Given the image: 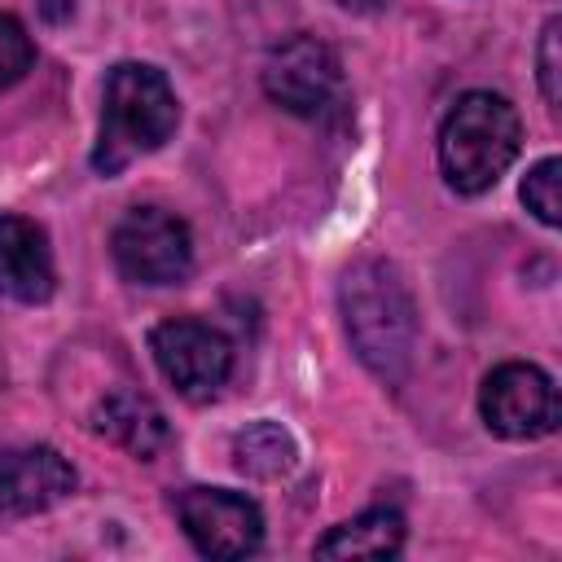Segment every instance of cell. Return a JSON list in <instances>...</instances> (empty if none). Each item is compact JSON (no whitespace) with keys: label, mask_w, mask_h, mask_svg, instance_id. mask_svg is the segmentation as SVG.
I'll return each mask as SVG.
<instances>
[{"label":"cell","mask_w":562,"mask_h":562,"mask_svg":"<svg viewBox=\"0 0 562 562\" xmlns=\"http://www.w3.org/2000/svg\"><path fill=\"white\" fill-rule=\"evenodd\" d=\"M338 303L356 356L382 382H400L417 342V307L400 268L386 259H356L342 272Z\"/></svg>","instance_id":"1"},{"label":"cell","mask_w":562,"mask_h":562,"mask_svg":"<svg viewBox=\"0 0 562 562\" xmlns=\"http://www.w3.org/2000/svg\"><path fill=\"white\" fill-rule=\"evenodd\" d=\"M518 145V110L496 92H465L439 127V171L457 193H483L509 171Z\"/></svg>","instance_id":"3"},{"label":"cell","mask_w":562,"mask_h":562,"mask_svg":"<svg viewBox=\"0 0 562 562\" xmlns=\"http://www.w3.org/2000/svg\"><path fill=\"white\" fill-rule=\"evenodd\" d=\"M176 518L198 553L206 558H246L263 544V514L250 496L228 487H184L176 496Z\"/></svg>","instance_id":"7"},{"label":"cell","mask_w":562,"mask_h":562,"mask_svg":"<svg viewBox=\"0 0 562 562\" xmlns=\"http://www.w3.org/2000/svg\"><path fill=\"white\" fill-rule=\"evenodd\" d=\"M149 351H154L158 373L184 400H193V404L211 400L228 382V373H233V347H228V338L215 325L193 321V316H176V321L154 325Z\"/></svg>","instance_id":"5"},{"label":"cell","mask_w":562,"mask_h":562,"mask_svg":"<svg viewBox=\"0 0 562 562\" xmlns=\"http://www.w3.org/2000/svg\"><path fill=\"white\" fill-rule=\"evenodd\" d=\"M35 61V44L13 13H0V92L13 88Z\"/></svg>","instance_id":"15"},{"label":"cell","mask_w":562,"mask_h":562,"mask_svg":"<svg viewBox=\"0 0 562 562\" xmlns=\"http://www.w3.org/2000/svg\"><path fill=\"white\" fill-rule=\"evenodd\" d=\"M558 180H562V162H558V158H540V162L527 171V180H522V202H527V211H531L540 224H549V228L562 224Z\"/></svg>","instance_id":"14"},{"label":"cell","mask_w":562,"mask_h":562,"mask_svg":"<svg viewBox=\"0 0 562 562\" xmlns=\"http://www.w3.org/2000/svg\"><path fill=\"white\" fill-rule=\"evenodd\" d=\"M558 35H562V22L549 18L544 31H540V92L549 105L562 101V61H558Z\"/></svg>","instance_id":"16"},{"label":"cell","mask_w":562,"mask_h":562,"mask_svg":"<svg viewBox=\"0 0 562 562\" xmlns=\"http://www.w3.org/2000/svg\"><path fill=\"white\" fill-rule=\"evenodd\" d=\"M342 88V66H338V53L316 40V35H290L281 40L268 61H263V92L290 110V114H321Z\"/></svg>","instance_id":"8"},{"label":"cell","mask_w":562,"mask_h":562,"mask_svg":"<svg viewBox=\"0 0 562 562\" xmlns=\"http://www.w3.org/2000/svg\"><path fill=\"white\" fill-rule=\"evenodd\" d=\"M342 9H351V13H378V9H386L391 0H338Z\"/></svg>","instance_id":"17"},{"label":"cell","mask_w":562,"mask_h":562,"mask_svg":"<svg viewBox=\"0 0 562 562\" xmlns=\"http://www.w3.org/2000/svg\"><path fill=\"white\" fill-rule=\"evenodd\" d=\"M404 544V518L395 509H364L316 540V558H395Z\"/></svg>","instance_id":"12"},{"label":"cell","mask_w":562,"mask_h":562,"mask_svg":"<svg viewBox=\"0 0 562 562\" xmlns=\"http://www.w3.org/2000/svg\"><path fill=\"white\" fill-rule=\"evenodd\" d=\"M75 492L70 461L48 443L4 448L0 452V505L9 514H40Z\"/></svg>","instance_id":"9"},{"label":"cell","mask_w":562,"mask_h":562,"mask_svg":"<svg viewBox=\"0 0 562 562\" xmlns=\"http://www.w3.org/2000/svg\"><path fill=\"white\" fill-rule=\"evenodd\" d=\"M114 263L136 285H176L193 268V237L176 211L132 206L110 237Z\"/></svg>","instance_id":"4"},{"label":"cell","mask_w":562,"mask_h":562,"mask_svg":"<svg viewBox=\"0 0 562 562\" xmlns=\"http://www.w3.org/2000/svg\"><path fill=\"white\" fill-rule=\"evenodd\" d=\"M53 250L35 220L0 215V294L18 303H44L53 294Z\"/></svg>","instance_id":"10"},{"label":"cell","mask_w":562,"mask_h":562,"mask_svg":"<svg viewBox=\"0 0 562 562\" xmlns=\"http://www.w3.org/2000/svg\"><path fill=\"white\" fill-rule=\"evenodd\" d=\"M479 413L501 439H540L558 426V386L544 369L509 360L483 378Z\"/></svg>","instance_id":"6"},{"label":"cell","mask_w":562,"mask_h":562,"mask_svg":"<svg viewBox=\"0 0 562 562\" xmlns=\"http://www.w3.org/2000/svg\"><path fill=\"white\" fill-rule=\"evenodd\" d=\"M294 461H299V448L281 422H250L233 439V465L250 479H281L294 470Z\"/></svg>","instance_id":"13"},{"label":"cell","mask_w":562,"mask_h":562,"mask_svg":"<svg viewBox=\"0 0 562 562\" xmlns=\"http://www.w3.org/2000/svg\"><path fill=\"white\" fill-rule=\"evenodd\" d=\"M180 123V101L158 66L119 61L105 75L101 97V136L92 149V167L101 176H119L132 158L154 154L171 140Z\"/></svg>","instance_id":"2"},{"label":"cell","mask_w":562,"mask_h":562,"mask_svg":"<svg viewBox=\"0 0 562 562\" xmlns=\"http://www.w3.org/2000/svg\"><path fill=\"white\" fill-rule=\"evenodd\" d=\"M92 430H97L101 439H110L114 448L140 457V461H154V457L171 443L167 413H162L149 395L127 391V386H119V391H110V395L97 400V408H92Z\"/></svg>","instance_id":"11"}]
</instances>
